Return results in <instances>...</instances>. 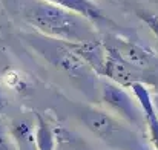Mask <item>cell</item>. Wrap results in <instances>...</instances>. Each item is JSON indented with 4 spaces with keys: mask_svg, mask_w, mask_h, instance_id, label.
<instances>
[{
    "mask_svg": "<svg viewBox=\"0 0 158 150\" xmlns=\"http://www.w3.org/2000/svg\"><path fill=\"white\" fill-rule=\"evenodd\" d=\"M23 18L34 29L52 40L64 43H83L97 39L95 28L89 20L43 0L26 5Z\"/></svg>",
    "mask_w": 158,
    "mask_h": 150,
    "instance_id": "6da1fadb",
    "label": "cell"
},
{
    "mask_svg": "<svg viewBox=\"0 0 158 150\" xmlns=\"http://www.w3.org/2000/svg\"><path fill=\"white\" fill-rule=\"evenodd\" d=\"M29 42L37 52H40L54 66L64 71L69 77L86 83H91L94 80L95 74L92 72V69L77 54H74V51L68 46V43L39 37H29Z\"/></svg>",
    "mask_w": 158,
    "mask_h": 150,
    "instance_id": "7a4b0ae2",
    "label": "cell"
},
{
    "mask_svg": "<svg viewBox=\"0 0 158 150\" xmlns=\"http://www.w3.org/2000/svg\"><path fill=\"white\" fill-rule=\"evenodd\" d=\"M100 95H102V101L121 120H124L129 124L137 126V127L143 126V123H144L143 112H141L138 103L135 101V98L131 97V94H127L126 89H123L110 81H106L102 84Z\"/></svg>",
    "mask_w": 158,
    "mask_h": 150,
    "instance_id": "3957f363",
    "label": "cell"
},
{
    "mask_svg": "<svg viewBox=\"0 0 158 150\" xmlns=\"http://www.w3.org/2000/svg\"><path fill=\"white\" fill-rule=\"evenodd\" d=\"M103 45L112 48L120 55V58L129 67H132L135 72L137 71L155 69L158 66V58L148 46L138 45V43H135V42L126 39V37L110 34V35H107V39Z\"/></svg>",
    "mask_w": 158,
    "mask_h": 150,
    "instance_id": "277c9868",
    "label": "cell"
},
{
    "mask_svg": "<svg viewBox=\"0 0 158 150\" xmlns=\"http://www.w3.org/2000/svg\"><path fill=\"white\" fill-rule=\"evenodd\" d=\"M106 49V58H105V66H103V71H102V75L109 78L110 83L123 87V89H131V86L138 80L137 77V72L129 67L121 58L120 55L109 46L105 45Z\"/></svg>",
    "mask_w": 158,
    "mask_h": 150,
    "instance_id": "5b68a950",
    "label": "cell"
},
{
    "mask_svg": "<svg viewBox=\"0 0 158 150\" xmlns=\"http://www.w3.org/2000/svg\"><path fill=\"white\" fill-rule=\"evenodd\" d=\"M83 124L103 141H110L121 130V124L105 110L88 109L81 113Z\"/></svg>",
    "mask_w": 158,
    "mask_h": 150,
    "instance_id": "8992f818",
    "label": "cell"
},
{
    "mask_svg": "<svg viewBox=\"0 0 158 150\" xmlns=\"http://www.w3.org/2000/svg\"><path fill=\"white\" fill-rule=\"evenodd\" d=\"M131 91L134 94V98L138 103L143 116H144V124L148 126V132H149V138L151 143L154 146V149L158 150V116L154 109V101H152V94L149 92V89L141 83L137 81L131 86Z\"/></svg>",
    "mask_w": 158,
    "mask_h": 150,
    "instance_id": "52a82bcc",
    "label": "cell"
},
{
    "mask_svg": "<svg viewBox=\"0 0 158 150\" xmlns=\"http://www.w3.org/2000/svg\"><path fill=\"white\" fill-rule=\"evenodd\" d=\"M68 46L92 69L94 74L102 75L106 58V49L103 42H100L98 39H94L83 43H68Z\"/></svg>",
    "mask_w": 158,
    "mask_h": 150,
    "instance_id": "ba28073f",
    "label": "cell"
},
{
    "mask_svg": "<svg viewBox=\"0 0 158 150\" xmlns=\"http://www.w3.org/2000/svg\"><path fill=\"white\" fill-rule=\"evenodd\" d=\"M46 3H51L55 6H60L63 9H68L71 12H75L86 20H89L92 25H112V22L102 12V9L91 0H43Z\"/></svg>",
    "mask_w": 158,
    "mask_h": 150,
    "instance_id": "9c48e42d",
    "label": "cell"
},
{
    "mask_svg": "<svg viewBox=\"0 0 158 150\" xmlns=\"http://www.w3.org/2000/svg\"><path fill=\"white\" fill-rule=\"evenodd\" d=\"M34 146L35 150H55L57 146V133L42 113H35Z\"/></svg>",
    "mask_w": 158,
    "mask_h": 150,
    "instance_id": "30bf717a",
    "label": "cell"
},
{
    "mask_svg": "<svg viewBox=\"0 0 158 150\" xmlns=\"http://www.w3.org/2000/svg\"><path fill=\"white\" fill-rule=\"evenodd\" d=\"M11 136L20 150H35L34 146V127L26 120H17L11 126Z\"/></svg>",
    "mask_w": 158,
    "mask_h": 150,
    "instance_id": "8fae6325",
    "label": "cell"
},
{
    "mask_svg": "<svg viewBox=\"0 0 158 150\" xmlns=\"http://www.w3.org/2000/svg\"><path fill=\"white\" fill-rule=\"evenodd\" d=\"M138 17L149 26V29L157 37V43H158V17L151 14V12H146V11H138Z\"/></svg>",
    "mask_w": 158,
    "mask_h": 150,
    "instance_id": "7c38bea8",
    "label": "cell"
},
{
    "mask_svg": "<svg viewBox=\"0 0 158 150\" xmlns=\"http://www.w3.org/2000/svg\"><path fill=\"white\" fill-rule=\"evenodd\" d=\"M0 150H14L9 138H8V135L2 129H0Z\"/></svg>",
    "mask_w": 158,
    "mask_h": 150,
    "instance_id": "4fadbf2b",
    "label": "cell"
},
{
    "mask_svg": "<svg viewBox=\"0 0 158 150\" xmlns=\"http://www.w3.org/2000/svg\"><path fill=\"white\" fill-rule=\"evenodd\" d=\"M152 101H154V109H155V113L158 116V95H152Z\"/></svg>",
    "mask_w": 158,
    "mask_h": 150,
    "instance_id": "5bb4252c",
    "label": "cell"
},
{
    "mask_svg": "<svg viewBox=\"0 0 158 150\" xmlns=\"http://www.w3.org/2000/svg\"><path fill=\"white\" fill-rule=\"evenodd\" d=\"M5 107H6V100H5V98L0 95V113L5 110Z\"/></svg>",
    "mask_w": 158,
    "mask_h": 150,
    "instance_id": "9a60e30c",
    "label": "cell"
}]
</instances>
